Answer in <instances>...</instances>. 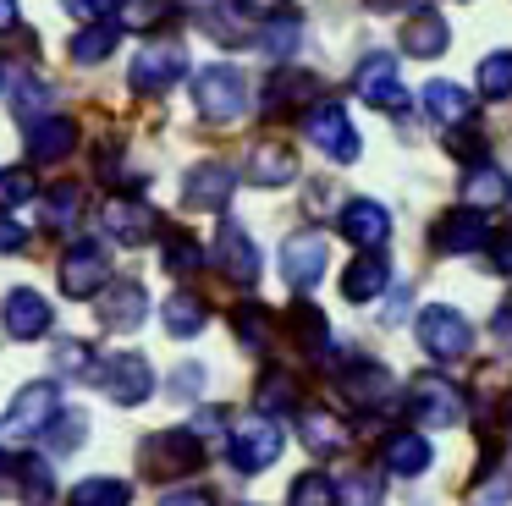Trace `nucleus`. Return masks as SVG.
<instances>
[{"mask_svg": "<svg viewBox=\"0 0 512 506\" xmlns=\"http://www.w3.org/2000/svg\"><path fill=\"white\" fill-rule=\"evenodd\" d=\"M193 105H199L204 121L226 127V121H237L248 110V77L237 72V66H204V72L193 77Z\"/></svg>", "mask_w": 512, "mask_h": 506, "instance_id": "f257e3e1", "label": "nucleus"}, {"mask_svg": "<svg viewBox=\"0 0 512 506\" xmlns=\"http://www.w3.org/2000/svg\"><path fill=\"white\" fill-rule=\"evenodd\" d=\"M61 413V385L56 380H34L17 391V402L6 407V418H0V440H34L45 435L50 424H56Z\"/></svg>", "mask_w": 512, "mask_h": 506, "instance_id": "f03ea898", "label": "nucleus"}, {"mask_svg": "<svg viewBox=\"0 0 512 506\" xmlns=\"http://www.w3.org/2000/svg\"><path fill=\"white\" fill-rule=\"evenodd\" d=\"M408 413L419 418V429H452V424H463L468 402H463V391H457L446 374H413Z\"/></svg>", "mask_w": 512, "mask_h": 506, "instance_id": "7ed1b4c3", "label": "nucleus"}, {"mask_svg": "<svg viewBox=\"0 0 512 506\" xmlns=\"http://www.w3.org/2000/svg\"><path fill=\"white\" fill-rule=\"evenodd\" d=\"M303 138L320 154H331L336 165L358 160V132H353V121H347V110L336 105V99H314V105L303 110Z\"/></svg>", "mask_w": 512, "mask_h": 506, "instance_id": "20e7f679", "label": "nucleus"}, {"mask_svg": "<svg viewBox=\"0 0 512 506\" xmlns=\"http://www.w3.org/2000/svg\"><path fill=\"white\" fill-rule=\"evenodd\" d=\"M182 77H188V50H182L177 39L144 44V50L133 55V66H127V83H133L138 94H166V88H177Z\"/></svg>", "mask_w": 512, "mask_h": 506, "instance_id": "39448f33", "label": "nucleus"}, {"mask_svg": "<svg viewBox=\"0 0 512 506\" xmlns=\"http://www.w3.org/2000/svg\"><path fill=\"white\" fill-rule=\"evenodd\" d=\"M226 451H232V468H237V473H265L270 462L281 457V429H276V418L254 413V418H243V424H232Z\"/></svg>", "mask_w": 512, "mask_h": 506, "instance_id": "423d86ee", "label": "nucleus"}, {"mask_svg": "<svg viewBox=\"0 0 512 506\" xmlns=\"http://www.w3.org/2000/svg\"><path fill=\"white\" fill-rule=\"evenodd\" d=\"M419 347L430 352L435 363H452V358H468V347H474V325H468L457 308L435 303L419 314Z\"/></svg>", "mask_w": 512, "mask_h": 506, "instance_id": "0eeeda50", "label": "nucleus"}, {"mask_svg": "<svg viewBox=\"0 0 512 506\" xmlns=\"http://www.w3.org/2000/svg\"><path fill=\"white\" fill-rule=\"evenodd\" d=\"M204 462V440L193 429H160V435L144 440V468L155 479H182Z\"/></svg>", "mask_w": 512, "mask_h": 506, "instance_id": "6e6552de", "label": "nucleus"}, {"mask_svg": "<svg viewBox=\"0 0 512 506\" xmlns=\"http://www.w3.org/2000/svg\"><path fill=\"white\" fill-rule=\"evenodd\" d=\"M105 286H111V259H105V248L89 237H78L61 253V292L67 297H100Z\"/></svg>", "mask_w": 512, "mask_h": 506, "instance_id": "1a4fd4ad", "label": "nucleus"}, {"mask_svg": "<svg viewBox=\"0 0 512 506\" xmlns=\"http://www.w3.org/2000/svg\"><path fill=\"white\" fill-rule=\"evenodd\" d=\"M94 380H100V391L111 396V402H122V407H138L149 391H155V369H149V358H138V352L105 358L100 369H94Z\"/></svg>", "mask_w": 512, "mask_h": 506, "instance_id": "9d476101", "label": "nucleus"}, {"mask_svg": "<svg viewBox=\"0 0 512 506\" xmlns=\"http://www.w3.org/2000/svg\"><path fill=\"white\" fill-rule=\"evenodd\" d=\"M325 259H331L325 231H292V237L281 242V281L298 286V292H309V286L325 275Z\"/></svg>", "mask_w": 512, "mask_h": 506, "instance_id": "9b49d317", "label": "nucleus"}, {"mask_svg": "<svg viewBox=\"0 0 512 506\" xmlns=\"http://www.w3.org/2000/svg\"><path fill=\"white\" fill-rule=\"evenodd\" d=\"M50 325H56V308H50L34 286L6 292V303H0V330H6L12 341H39Z\"/></svg>", "mask_w": 512, "mask_h": 506, "instance_id": "f8f14e48", "label": "nucleus"}, {"mask_svg": "<svg viewBox=\"0 0 512 506\" xmlns=\"http://www.w3.org/2000/svg\"><path fill=\"white\" fill-rule=\"evenodd\" d=\"M353 83H358V99L386 110V116H402V110H408V88L397 83V61H391V55H369Z\"/></svg>", "mask_w": 512, "mask_h": 506, "instance_id": "ddd939ff", "label": "nucleus"}, {"mask_svg": "<svg viewBox=\"0 0 512 506\" xmlns=\"http://www.w3.org/2000/svg\"><path fill=\"white\" fill-rule=\"evenodd\" d=\"M215 264H221L226 281L237 286H254L259 281V248L237 220H221V237H215Z\"/></svg>", "mask_w": 512, "mask_h": 506, "instance_id": "4468645a", "label": "nucleus"}, {"mask_svg": "<svg viewBox=\"0 0 512 506\" xmlns=\"http://www.w3.org/2000/svg\"><path fill=\"white\" fill-rule=\"evenodd\" d=\"M342 237L358 242L364 253H375L380 242L391 237V215L386 204H375V198H347L342 204Z\"/></svg>", "mask_w": 512, "mask_h": 506, "instance_id": "2eb2a0df", "label": "nucleus"}, {"mask_svg": "<svg viewBox=\"0 0 512 506\" xmlns=\"http://www.w3.org/2000/svg\"><path fill=\"white\" fill-rule=\"evenodd\" d=\"M336 391H342L353 407H380L391 396V374L380 369L375 358H353V363H342V374H336Z\"/></svg>", "mask_w": 512, "mask_h": 506, "instance_id": "dca6fc26", "label": "nucleus"}, {"mask_svg": "<svg viewBox=\"0 0 512 506\" xmlns=\"http://www.w3.org/2000/svg\"><path fill=\"white\" fill-rule=\"evenodd\" d=\"M105 231H111L116 242H127V248H144L149 237H155V209L144 204V198H111V204H105Z\"/></svg>", "mask_w": 512, "mask_h": 506, "instance_id": "f3484780", "label": "nucleus"}, {"mask_svg": "<svg viewBox=\"0 0 512 506\" xmlns=\"http://www.w3.org/2000/svg\"><path fill=\"white\" fill-rule=\"evenodd\" d=\"M149 319V297L138 281H111L100 292V325L105 330H138Z\"/></svg>", "mask_w": 512, "mask_h": 506, "instance_id": "a211bd4d", "label": "nucleus"}, {"mask_svg": "<svg viewBox=\"0 0 512 506\" xmlns=\"http://www.w3.org/2000/svg\"><path fill=\"white\" fill-rule=\"evenodd\" d=\"M237 187V171L221 160H204L188 171V182H182V198H188L193 209H226V198H232Z\"/></svg>", "mask_w": 512, "mask_h": 506, "instance_id": "6ab92c4d", "label": "nucleus"}, {"mask_svg": "<svg viewBox=\"0 0 512 506\" xmlns=\"http://www.w3.org/2000/svg\"><path fill=\"white\" fill-rule=\"evenodd\" d=\"M78 138H83V132H78V121H72V116H45V121L28 127V154L45 160V165H61L72 149H78Z\"/></svg>", "mask_w": 512, "mask_h": 506, "instance_id": "aec40b11", "label": "nucleus"}, {"mask_svg": "<svg viewBox=\"0 0 512 506\" xmlns=\"http://www.w3.org/2000/svg\"><path fill=\"white\" fill-rule=\"evenodd\" d=\"M507 198H512V176L501 171V165L479 160L474 171L463 176V204L474 209V215H485V209H507Z\"/></svg>", "mask_w": 512, "mask_h": 506, "instance_id": "412c9836", "label": "nucleus"}, {"mask_svg": "<svg viewBox=\"0 0 512 506\" xmlns=\"http://www.w3.org/2000/svg\"><path fill=\"white\" fill-rule=\"evenodd\" d=\"M298 435L314 457H342V451L353 446V440H347V424L331 418L325 407H298Z\"/></svg>", "mask_w": 512, "mask_h": 506, "instance_id": "4be33fe9", "label": "nucleus"}, {"mask_svg": "<svg viewBox=\"0 0 512 506\" xmlns=\"http://www.w3.org/2000/svg\"><path fill=\"white\" fill-rule=\"evenodd\" d=\"M430 242H435V253H474V248H485V242H490V231H485V220H479L474 209H468V215L457 209V215L435 220Z\"/></svg>", "mask_w": 512, "mask_h": 506, "instance_id": "5701e85b", "label": "nucleus"}, {"mask_svg": "<svg viewBox=\"0 0 512 506\" xmlns=\"http://www.w3.org/2000/svg\"><path fill=\"white\" fill-rule=\"evenodd\" d=\"M314 99H320V83H314L309 72H276L265 83V116H281V110H309Z\"/></svg>", "mask_w": 512, "mask_h": 506, "instance_id": "b1692460", "label": "nucleus"}, {"mask_svg": "<svg viewBox=\"0 0 512 506\" xmlns=\"http://www.w3.org/2000/svg\"><path fill=\"white\" fill-rule=\"evenodd\" d=\"M243 176L254 187H287L292 176H298V154H292L287 143H259V149L248 154Z\"/></svg>", "mask_w": 512, "mask_h": 506, "instance_id": "393cba45", "label": "nucleus"}, {"mask_svg": "<svg viewBox=\"0 0 512 506\" xmlns=\"http://www.w3.org/2000/svg\"><path fill=\"white\" fill-rule=\"evenodd\" d=\"M380 462H386L391 473H402V479H419V473L430 468V440H424L419 429H397V435H386V446H380Z\"/></svg>", "mask_w": 512, "mask_h": 506, "instance_id": "a878e982", "label": "nucleus"}, {"mask_svg": "<svg viewBox=\"0 0 512 506\" xmlns=\"http://www.w3.org/2000/svg\"><path fill=\"white\" fill-rule=\"evenodd\" d=\"M386 281H391L386 259H380V253H364V259H353L342 270V297L347 303H375V297L386 292Z\"/></svg>", "mask_w": 512, "mask_h": 506, "instance_id": "bb28decb", "label": "nucleus"}, {"mask_svg": "<svg viewBox=\"0 0 512 506\" xmlns=\"http://www.w3.org/2000/svg\"><path fill=\"white\" fill-rule=\"evenodd\" d=\"M287 336L298 341L309 358H331V325H325V314L314 303H292L287 308Z\"/></svg>", "mask_w": 512, "mask_h": 506, "instance_id": "cd10ccee", "label": "nucleus"}, {"mask_svg": "<svg viewBox=\"0 0 512 506\" xmlns=\"http://www.w3.org/2000/svg\"><path fill=\"white\" fill-rule=\"evenodd\" d=\"M446 39H452V28H446L441 11H413L408 17V33H402V44H408V55H424V61H435V55H446Z\"/></svg>", "mask_w": 512, "mask_h": 506, "instance_id": "c85d7f7f", "label": "nucleus"}, {"mask_svg": "<svg viewBox=\"0 0 512 506\" xmlns=\"http://www.w3.org/2000/svg\"><path fill=\"white\" fill-rule=\"evenodd\" d=\"M67 506H133V484L116 479V473H94V479L72 484Z\"/></svg>", "mask_w": 512, "mask_h": 506, "instance_id": "c756f323", "label": "nucleus"}, {"mask_svg": "<svg viewBox=\"0 0 512 506\" xmlns=\"http://www.w3.org/2000/svg\"><path fill=\"white\" fill-rule=\"evenodd\" d=\"M424 110H430L435 121H446V127H463V121L474 116V99L457 83H424Z\"/></svg>", "mask_w": 512, "mask_h": 506, "instance_id": "7c9ffc66", "label": "nucleus"}, {"mask_svg": "<svg viewBox=\"0 0 512 506\" xmlns=\"http://www.w3.org/2000/svg\"><path fill=\"white\" fill-rule=\"evenodd\" d=\"M160 319H166L171 336H199L204 319H210V308H204L193 292H171L166 303H160Z\"/></svg>", "mask_w": 512, "mask_h": 506, "instance_id": "2f4dec72", "label": "nucleus"}, {"mask_svg": "<svg viewBox=\"0 0 512 506\" xmlns=\"http://www.w3.org/2000/svg\"><path fill=\"white\" fill-rule=\"evenodd\" d=\"M12 88V110H17V121H28V127H34V121H45V110H50V83L45 77H34V72H23L17 77V83H6Z\"/></svg>", "mask_w": 512, "mask_h": 506, "instance_id": "473e14b6", "label": "nucleus"}, {"mask_svg": "<svg viewBox=\"0 0 512 506\" xmlns=\"http://www.w3.org/2000/svg\"><path fill=\"white\" fill-rule=\"evenodd\" d=\"M171 17H177L171 0H122V6H116V28H133V33H155V28H166Z\"/></svg>", "mask_w": 512, "mask_h": 506, "instance_id": "72a5a7b5", "label": "nucleus"}, {"mask_svg": "<svg viewBox=\"0 0 512 506\" xmlns=\"http://www.w3.org/2000/svg\"><path fill=\"white\" fill-rule=\"evenodd\" d=\"M298 407V374L292 369H265L259 374V413H292Z\"/></svg>", "mask_w": 512, "mask_h": 506, "instance_id": "f704fd0d", "label": "nucleus"}, {"mask_svg": "<svg viewBox=\"0 0 512 506\" xmlns=\"http://www.w3.org/2000/svg\"><path fill=\"white\" fill-rule=\"evenodd\" d=\"M17 490H23L28 506H50L56 501V473H50L45 457H23L17 462Z\"/></svg>", "mask_w": 512, "mask_h": 506, "instance_id": "c9c22d12", "label": "nucleus"}, {"mask_svg": "<svg viewBox=\"0 0 512 506\" xmlns=\"http://www.w3.org/2000/svg\"><path fill=\"white\" fill-rule=\"evenodd\" d=\"M116 39H122V28H116V22H89V28L72 39V61H78V66L105 61V55L116 50Z\"/></svg>", "mask_w": 512, "mask_h": 506, "instance_id": "e433bc0d", "label": "nucleus"}, {"mask_svg": "<svg viewBox=\"0 0 512 506\" xmlns=\"http://www.w3.org/2000/svg\"><path fill=\"white\" fill-rule=\"evenodd\" d=\"M78 209H83V182H56L45 193V226L50 231H67L72 220H78Z\"/></svg>", "mask_w": 512, "mask_h": 506, "instance_id": "4c0bfd02", "label": "nucleus"}, {"mask_svg": "<svg viewBox=\"0 0 512 506\" xmlns=\"http://www.w3.org/2000/svg\"><path fill=\"white\" fill-rule=\"evenodd\" d=\"M336 501H342V490H336L331 473H298L287 495V506H336Z\"/></svg>", "mask_w": 512, "mask_h": 506, "instance_id": "58836bf2", "label": "nucleus"}, {"mask_svg": "<svg viewBox=\"0 0 512 506\" xmlns=\"http://www.w3.org/2000/svg\"><path fill=\"white\" fill-rule=\"evenodd\" d=\"M474 83H479V94H485V99H507L512 94V50L485 55L479 72H474Z\"/></svg>", "mask_w": 512, "mask_h": 506, "instance_id": "ea45409f", "label": "nucleus"}, {"mask_svg": "<svg viewBox=\"0 0 512 506\" xmlns=\"http://www.w3.org/2000/svg\"><path fill=\"white\" fill-rule=\"evenodd\" d=\"M232 330H237V341H243V347L265 352L270 319H265V308H259V303H237V308H232Z\"/></svg>", "mask_w": 512, "mask_h": 506, "instance_id": "a19ab883", "label": "nucleus"}, {"mask_svg": "<svg viewBox=\"0 0 512 506\" xmlns=\"http://www.w3.org/2000/svg\"><path fill=\"white\" fill-rule=\"evenodd\" d=\"M28 198H39V176L28 171V165H6V171H0V209H17V204H28Z\"/></svg>", "mask_w": 512, "mask_h": 506, "instance_id": "79ce46f5", "label": "nucleus"}, {"mask_svg": "<svg viewBox=\"0 0 512 506\" xmlns=\"http://www.w3.org/2000/svg\"><path fill=\"white\" fill-rule=\"evenodd\" d=\"M298 39H303L298 17H287V22H281V17H270V28L259 33V50H265V55H276V61H287V55L298 50Z\"/></svg>", "mask_w": 512, "mask_h": 506, "instance_id": "37998d69", "label": "nucleus"}, {"mask_svg": "<svg viewBox=\"0 0 512 506\" xmlns=\"http://www.w3.org/2000/svg\"><path fill=\"white\" fill-rule=\"evenodd\" d=\"M83 435H89V413H56V424L45 429L50 451H78Z\"/></svg>", "mask_w": 512, "mask_h": 506, "instance_id": "c03bdc74", "label": "nucleus"}, {"mask_svg": "<svg viewBox=\"0 0 512 506\" xmlns=\"http://www.w3.org/2000/svg\"><path fill=\"white\" fill-rule=\"evenodd\" d=\"M199 242H193L188 237V231H171V237H166V270L171 275H193V270H199Z\"/></svg>", "mask_w": 512, "mask_h": 506, "instance_id": "a18cd8bd", "label": "nucleus"}, {"mask_svg": "<svg viewBox=\"0 0 512 506\" xmlns=\"http://www.w3.org/2000/svg\"><path fill=\"white\" fill-rule=\"evenodd\" d=\"M336 490H342L347 506H380V479L375 473H353V479L336 484Z\"/></svg>", "mask_w": 512, "mask_h": 506, "instance_id": "49530a36", "label": "nucleus"}, {"mask_svg": "<svg viewBox=\"0 0 512 506\" xmlns=\"http://www.w3.org/2000/svg\"><path fill=\"white\" fill-rule=\"evenodd\" d=\"M56 369L61 374H89L94 369V352L83 347V341H67V347H56Z\"/></svg>", "mask_w": 512, "mask_h": 506, "instance_id": "de8ad7c7", "label": "nucleus"}, {"mask_svg": "<svg viewBox=\"0 0 512 506\" xmlns=\"http://www.w3.org/2000/svg\"><path fill=\"white\" fill-rule=\"evenodd\" d=\"M61 6H67L72 17H78L83 28H89V22H105V17H111V11L122 6V0H61Z\"/></svg>", "mask_w": 512, "mask_h": 506, "instance_id": "09e8293b", "label": "nucleus"}, {"mask_svg": "<svg viewBox=\"0 0 512 506\" xmlns=\"http://www.w3.org/2000/svg\"><path fill=\"white\" fill-rule=\"evenodd\" d=\"M199 385H204V369H199V363H182V369L171 374V391H177V396H199Z\"/></svg>", "mask_w": 512, "mask_h": 506, "instance_id": "8fccbe9b", "label": "nucleus"}, {"mask_svg": "<svg viewBox=\"0 0 512 506\" xmlns=\"http://www.w3.org/2000/svg\"><path fill=\"white\" fill-rule=\"evenodd\" d=\"M23 242H28V231L17 226L12 215H0V253H17V248H23Z\"/></svg>", "mask_w": 512, "mask_h": 506, "instance_id": "3c124183", "label": "nucleus"}, {"mask_svg": "<svg viewBox=\"0 0 512 506\" xmlns=\"http://www.w3.org/2000/svg\"><path fill=\"white\" fill-rule=\"evenodd\" d=\"M160 506H215V501H210V495H204V490H171V495H166V501H160Z\"/></svg>", "mask_w": 512, "mask_h": 506, "instance_id": "603ef678", "label": "nucleus"}, {"mask_svg": "<svg viewBox=\"0 0 512 506\" xmlns=\"http://www.w3.org/2000/svg\"><path fill=\"white\" fill-rule=\"evenodd\" d=\"M248 17H281V0H237Z\"/></svg>", "mask_w": 512, "mask_h": 506, "instance_id": "864d4df0", "label": "nucleus"}, {"mask_svg": "<svg viewBox=\"0 0 512 506\" xmlns=\"http://www.w3.org/2000/svg\"><path fill=\"white\" fill-rule=\"evenodd\" d=\"M446 149H452V154H479V138H474V132H468V138H463V132H452Z\"/></svg>", "mask_w": 512, "mask_h": 506, "instance_id": "5fc2aeb1", "label": "nucleus"}, {"mask_svg": "<svg viewBox=\"0 0 512 506\" xmlns=\"http://www.w3.org/2000/svg\"><path fill=\"white\" fill-rule=\"evenodd\" d=\"M496 270H507V275H512V231L496 242Z\"/></svg>", "mask_w": 512, "mask_h": 506, "instance_id": "6e6d98bb", "label": "nucleus"}, {"mask_svg": "<svg viewBox=\"0 0 512 506\" xmlns=\"http://www.w3.org/2000/svg\"><path fill=\"white\" fill-rule=\"evenodd\" d=\"M17 28V0H0V33Z\"/></svg>", "mask_w": 512, "mask_h": 506, "instance_id": "4d7b16f0", "label": "nucleus"}, {"mask_svg": "<svg viewBox=\"0 0 512 506\" xmlns=\"http://www.w3.org/2000/svg\"><path fill=\"white\" fill-rule=\"evenodd\" d=\"M490 330H496V336H512V308H501V314L490 319Z\"/></svg>", "mask_w": 512, "mask_h": 506, "instance_id": "13d9d810", "label": "nucleus"}, {"mask_svg": "<svg viewBox=\"0 0 512 506\" xmlns=\"http://www.w3.org/2000/svg\"><path fill=\"white\" fill-rule=\"evenodd\" d=\"M369 6H375V11H391V6H402V0H369Z\"/></svg>", "mask_w": 512, "mask_h": 506, "instance_id": "bf43d9fd", "label": "nucleus"}, {"mask_svg": "<svg viewBox=\"0 0 512 506\" xmlns=\"http://www.w3.org/2000/svg\"><path fill=\"white\" fill-rule=\"evenodd\" d=\"M507 424H512V396H507Z\"/></svg>", "mask_w": 512, "mask_h": 506, "instance_id": "052dcab7", "label": "nucleus"}, {"mask_svg": "<svg viewBox=\"0 0 512 506\" xmlns=\"http://www.w3.org/2000/svg\"><path fill=\"white\" fill-rule=\"evenodd\" d=\"M0 473H6V451H0Z\"/></svg>", "mask_w": 512, "mask_h": 506, "instance_id": "680f3d73", "label": "nucleus"}]
</instances>
